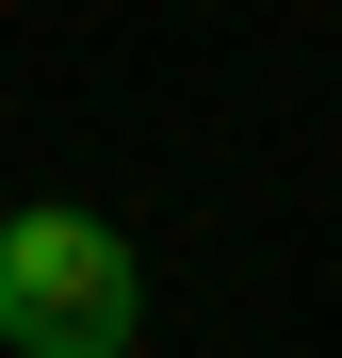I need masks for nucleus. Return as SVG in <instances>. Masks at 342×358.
Masks as SVG:
<instances>
[{"instance_id":"obj_1","label":"nucleus","mask_w":342,"mask_h":358,"mask_svg":"<svg viewBox=\"0 0 342 358\" xmlns=\"http://www.w3.org/2000/svg\"><path fill=\"white\" fill-rule=\"evenodd\" d=\"M147 342V245L82 196L0 212V358H131Z\"/></svg>"}]
</instances>
